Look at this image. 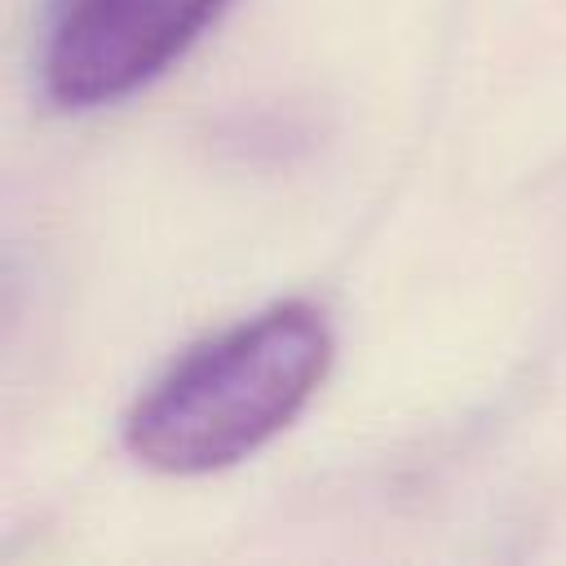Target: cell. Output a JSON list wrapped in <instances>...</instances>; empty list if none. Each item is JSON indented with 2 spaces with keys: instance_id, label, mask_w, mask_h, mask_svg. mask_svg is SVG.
Returning <instances> with one entry per match:
<instances>
[{
  "instance_id": "6da1fadb",
  "label": "cell",
  "mask_w": 566,
  "mask_h": 566,
  "mask_svg": "<svg viewBox=\"0 0 566 566\" xmlns=\"http://www.w3.org/2000/svg\"><path fill=\"white\" fill-rule=\"evenodd\" d=\"M332 354L327 314L310 301H279L186 349L124 416V447L172 478L230 469L305 411Z\"/></svg>"
},
{
  "instance_id": "7a4b0ae2",
  "label": "cell",
  "mask_w": 566,
  "mask_h": 566,
  "mask_svg": "<svg viewBox=\"0 0 566 566\" xmlns=\"http://www.w3.org/2000/svg\"><path fill=\"white\" fill-rule=\"evenodd\" d=\"M226 0H49L40 93L57 111H97L159 80Z\"/></svg>"
}]
</instances>
